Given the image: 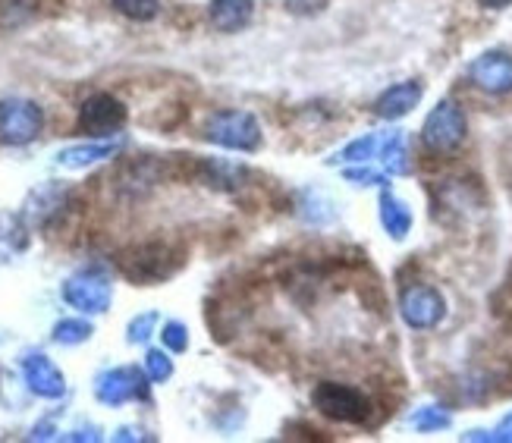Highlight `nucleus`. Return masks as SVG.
Instances as JSON below:
<instances>
[{
    "label": "nucleus",
    "mask_w": 512,
    "mask_h": 443,
    "mask_svg": "<svg viewBox=\"0 0 512 443\" xmlns=\"http://www.w3.org/2000/svg\"><path fill=\"white\" fill-rule=\"evenodd\" d=\"M110 4H114V10H120L123 16L139 19V22L154 19V16H158V10H161L158 0H110Z\"/></svg>",
    "instance_id": "obj_16"
},
{
    "label": "nucleus",
    "mask_w": 512,
    "mask_h": 443,
    "mask_svg": "<svg viewBox=\"0 0 512 443\" xmlns=\"http://www.w3.org/2000/svg\"><path fill=\"white\" fill-rule=\"evenodd\" d=\"M469 136V120L453 98H443L421 126V142L431 154H453Z\"/></svg>",
    "instance_id": "obj_2"
},
{
    "label": "nucleus",
    "mask_w": 512,
    "mask_h": 443,
    "mask_svg": "<svg viewBox=\"0 0 512 443\" xmlns=\"http://www.w3.org/2000/svg\"><path fill=\"white\" fill-rule=\"evenodd\" d=\"M324 208H330V202L321 192H305L302 217L308 220V224H327V220H333V211H324Z\"/></svg>",
    "instance_id": "obj_18"
},
{
    "label": "nucleus",
    "mask_w": 512,
    "mask_h": 443,
    "mask_svg": "<svg viewBox=\"0 0 512 443\" xmlns=\"http://www.w3.org/2000/svg\"><path fill=\"white\" fill-rule=\"evenodd\" d=\"M399 315L412 330H434L447 315V299L428 283H412L399 296Z\"/></svg>",
    "instance_id": "obj_4"
},
{
    "label": "nucleus",
    "mask_w": 512,
    "mask_h": 443,
    "mask_svg": "<svg viewBox=\"0 0 512 443\" xmlns=\"http://www.w3.org/2000/svg\"><path fill=\"white\" fill-rule=\"evenodd\" d=\"M478 4L484 7V10H506L512 0H478Z\"/></svg>",
    "instance_id": "obj_25"
},
{
    "label": "nucleus",
    "mask_w": 512,
    "mask_h": 443,
    "mask_svg": "<svg viewBox=\"0 0 512 443\" xmlns=\"http://www.w3.org/2000/svg\"><path fill=\"white\" fill-rule=\"evenodd\" d=\"M148 368H151V374H154V378H158V381H164L167 374L173 371L164 352H148Z\"/></svg>",
    "instance_id": "obj_21"
},
{
    "label": "nucleus",
    "mask_w": 512,
    "mask_h": 443,
    "mask_svg": "<svg viewBox=\"0 0 512 443\" xmlns=\"http://www.w3.org/2000/svg\"><path fill=\"white\" fill-rule=\"evenodd\" d=\"M41 129V107L32 101H0V139L22 145V142H32Z\"/></svg>",
    "instance_id": "obj_6"
},
{
    "label": "nucleus",
    "mask_w": 512,
    "mask_h": 443,
    "mask_svg": "<svg viewBox=\"0 0 512 443\" xmlns=\"http://www.w3.org/2000/svg\"><path fill=\"white\" fill-rule=\"evenodd\" d=\"M60 343H79L88 337V327L85 324H57V334H54Z\"/></svg>",
    "instance_id": "obj_20"
},
{
    "label": "nucleus",
    "mask_w": 512,
    "mask_h": 443,
    "mask_svg": "<svg viewBox=\"0 0 512 443\" xmlns=\"http://www.w3.org/2000/svg\"><path fill=\"white\" fill-rule=\"evenodd\" d=\"M469 82L487 95H509L512 92V54L506 51H487L475 57L465 70Z\"/></svg>",
    "instance_id": "obj_5"
},
{
    "label": "nucleus",
    "mask_w": 512,
    "mask_h": 443,
    "mask_svg": "<svg viewBox=\"0 0 512 443\" xmlns=\"http://www.w3.org/2000/svg\"><path fill=\"white\" fill-rule=\"evenodd\" d=\"M494 440H509L512 443V415H506L500 422V428L494 431Z\"/></svg>",
    "instance_id": "obj_24"
},
{
    "label": "nucleus",
    "mask_w": 512,
    "mask_h": 443,
    "mask_svg": "<svg viewBox=\"0 0 512 443\" xmlns=\"http://www.w3.org/2000/svg\"><path fill=\"white\" fill-rule=\"evenodd\" d=\"M114 148L110 145H88V148H70V151H63L60 154V164L66 167H82V164H92L98 158H104V154H110Z\"/></svg>",
    "instance_id": "obj_17"
},
{
    "label": "nucleus",
    "mask_w": 512,
    "mask_h": 443,
    "mask_svg": "<svg viewBox=\"0 0 512 443\" xmlns=\"http://www.w3.org/2000/svg\"><path fill=\"white\" fill-rule=\"evenodd\" d=\"M123 120H126V110L117 98L95 95V98L85 101L79 126L88 132V136H107V132H114Z\"/></svg>",
    "instance_id": "obj_7"
},
{
    "label": "nucleus",
    "mask_w": 512,
    "mask_h": 443,
    "mask_svg": "<svg viewBox=\"0 0 512 443\" xmlns=\"http://www.w3.org/2000/svg\"><path fill=\"white\" fill-rule=\"evenodd\" d=\"M381 224L390 233V239H406L412 233V211L399 195L384 192L381 195Z\"/></svg>",
    "instance_id": "obj_11"
},
{
    "label": "nucleus",
    "mask_w": 512,
    "mask_h": 443,
    "mask_svg": "<svg viewBox=\"0 0 512 443\" xmlns=\"http://www.w3.org/2000/svg\"><path fill=\"white\" fill-rule=\"evenodd\" d=\"M132 393H136V387H132V374L129 371H110L98 381V396L104 403H123L126 396H132Z\"/></svg>",
    "instance_id": "obj_14"
},
{
    "label": "nucleus",
    "mask_w": 512,
    "mask_h": 443,
    "mask_svg": "<svg viewBox=\"0 0 512 443\" xmlns=\"http://www.w3.org/2000/svg\"><path fill=\"white\" fill-rule=\"evenodd\" d=\"M387 136H390V132H368V136L349 142V145L337 154V161H340V164H368V161H374V158H381V151H384V145H387Z\"/></svg>",
    "instance_id": "obj_12"
},
{
    "label": "nucleus",
    "mask_w": 512,
    "mask_h": 443,
    "mask_svg": "<svg viewBox=\"0 0 512 443\" xmlns=\"http://www.w3.org/2000/svg\"><path fill=\"white\" fill-rule=\"evenodd\" d=\"M205 139L233 151H255L261 145V126L249 110H217L205 126Z\"/></svg>",
    "instance_id": "obj_3"
},
{
    "label": "nucleus",
    "mask_w": 512,
    "mask_h": 443,
    "mask_svg": "<svg viewBox=\"0 0 512 443\" xmlns=\"http://www.w3.org/2000/svg\"><path fill=\"white\" fill-rule=\"evenodd\" d=\"M311 403L315 409L333 422L343 425H365L371 418V400L352 384H340V381H324L311 393Z\"/></svg>",
    "instance_id": "obj_1"
},
{
    "label": "nucleus",
    "mask_w": 512,
    "mask_h": 443,
    "mask_svg": "<svg viewBox=\"0 0 512 443\" xmlns=\"http://www.w3.org/2000/svg\"><path fill=\"white\" fill-rule=\"evenodd\" d=\"M450 412L447 409H440V406H425V409H418L412 415V428H418L421 434H434V431H443V428H450Z\"/></svg>",
    "instance_id": "obj_15"
},
{
    "label": "nucleus",
    "mask_w": 512,
    "mask_h": 443,
    "mask_svg": "<svg viewBox=\"0 0 512 443\" xmlns=\"http://www.w3.org/2000/svg\"><path fill=\"white\" fill-rule=\"evenodd\" d=\"M346 180L359 183V186H384L387 173H381V170H346Z\"/></svg>",
    "instance_id": "obj_19"
},
{
    "label": "nucleus",
    "mask_w": 512,
    "mask_h": 443,
    "mask_svg": "<svg viewBox=\"0 0 512 443\" xmlns=\"http://www.w3.org/2000/svg\"><path fill=\"white\" fill-rule=\"evenodd\" d=\"M63 296L82 312H104V305L110 302V286L98 277H76L63 290Z\"/></svg>",
    "instance_id": "obj_10"
},
{
    "label": "nucleus",
    "mask_w": 512,
    "mask_h": 443,
    "mask_svg": "<svg viewBox=\"0 0 512 443\" xmlns=\"http://www.w3.org/2000/svg\"><path fill=\"white\" fill-rule=\"evenodd\" d=\"M29 371V381L32 387L41 393V396H60L63 393V378H60V371L44 359V356H35V362L26 365Z\"/></svg>",
    "instance_id": "obj_13"
},
{
    "label": "nucleus",
    "mask_w": 512,
    "mask_h": 443,
    "mask_svg": "<svg viewBox=\"0 0 512 443\" xmlns=\"http://www.w3.org/2000/svg\"><path fill=\"white\" fill-rule=\"evenodd\" d=\"M421 95H425V88H421V82H415V79L390 85L387 92L374 101V114L381 120H403L406 114H412V110L418 107Z\"/></svg>",
    "instance_id": "obj_8"
},
{
    "label": "nucleus",
    "mask_w": 512,
    "mask_h": 443,
    "mask_svg": "<svg viewBox=\"0 0 512 443\" xmlns=\"http://www.w3.org/2000/svg\"><path fill=\"white\" fill-rule=\"evenodd\" d=\"M208 16L217 32H242L255 16V0H211Z\"/></svg>",
    "instance_id": "obj_9"
},
{
    "label": "nucleus",
    "mask_w": 512,
    "mask_h": 443,
    "mask_svg": "<svg viewBox=\"0 0 512 443\" xmlns=\"http://www.w3.org/2000/svg\"><path fill=\"white\" fill-rule=\"evenodd\" d=\"M164 343H170L173 349H186V330H183V324H167L164 327Z\"/></svg>",
    "instance_id": "obj_22"
},
{
    "label": "nucleus",
    "mask_w": 512,
    "mask_h": 443,
    "mask_svg": "<svg viewBox=\"0 0 512 443\" xmlns=\"http://www.w3.org/2000/svg\"><path fill=\"white\" fill-rule=\"evenodd\" d=\"M289 10H296V13H315L324 7V0H286Z\"/></svg>",
    "instance_id": "obj_23"
}]
</instances>
